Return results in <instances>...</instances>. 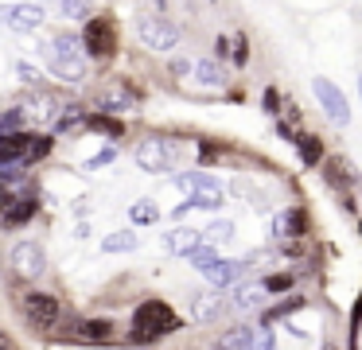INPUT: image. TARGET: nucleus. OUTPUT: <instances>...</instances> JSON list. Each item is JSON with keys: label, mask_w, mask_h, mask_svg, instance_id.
<instances>
[{"label": "nucleus", "mask_w": 362, "mask_h": 350, "mask_svg": "<svg viewBox=\"0 0 362 350\" xmlns=\"http://www.w3.org/2000/svg\"><path fill=\"white\" fill-rule=\"evenodd\" d=\"M129 105H133V90L125 82H110L98 93V109L102 113H117V109H129Z\"/></svg>", "instance_id": "11"}, {"label": "nucleus", "mask_w": 362, "mask_h": 350, "mask_svg": "<svg viewBox=\"0 0 362 350\" xmlns=\"http://www.w3.org/2000/svg\"><path fill=\"white\" fill-rule=\"evenodd\" d=\"M63 16H90V4H78V0H66Z\"/></svg>", "instance_id": "35"}, {"label": "nucleus", "mask_w": 362, "mask_h": 350, "mask_svg": "<svg viewBox=\"0 0 362 350\" xmlns=\"http://www.w3.org/2000/svg\"><path fill=\"white\" fill-rule=\"evenodd\" d=\"M230 233H234V226H230V222H214L211 230L203 233V241H211V245H218V241H230Z\"/></svg>", "instance_id": "30"}, {"label": "nucleus", "mask_w": 362, "mask_h": 350, "mask_svg": "<svg viewBox=\"0 0 362 350\" xmlns=\"http://www.w3.org/2000/svg\"><path fill=\"white\" fill-rule=\"evenodd\" d=\"M12 202H16V199H12V191H8V187H0V214H8Z\"/></svg>", "instance_id": "37"}, {"label": "nucleus", "mask_w": 362, "mask_h": 350, "mask_svg": "<svg viewBox=\"0 0 362 350\" xmlns=\"http://www.w3.org/2000/svg\"><path fill=\"white\" fill-rule=\"evenodd\" d=\"M0 23H8L16 31H35L43 23V8L40 4H4L0 8Z\"/></svg>", "instance_id": "10"}, {"label": "nucleus", "mask_w": 362, "mask_h": 350, "mask_svg": "<svg viewBox=\"0 0 362 350\" xmlns=\"http://www.w3.org/2000/svg\"><path fill=\"white\" fill-rule=\"evenodd\" d=\"M296 308H300V300H296V296H288V300H284L281 308H273L265 319H281V315H288V311H296Z\"/></svg>", "instance_id": "32"}, {"label": "nucleus", "mask_w": 362, "mask_h": 350, "mask_svg": "<svg viewBox=\"0 0 362 350\" xmlns=\"http://www.w3.org/2000/svg\"><path fill=\"white\" fill-rule=\"evenodd\" d=\"M136 35L148 51H172L180 43V23L168 20V16H156V12H144L136 20Z\"/></svg>", "instance_id": "4"}, {"label": "nucleus", "mask_w": 362, "mask_h": 350, "mask_svg": "<svg viewBox=\"0 0 362 350\" xmlns=\"http://www.w3.org/2000/svg\"><path fill=\"white\" fill-rule=\"evenodd\" d=\"M164 245H168V253H175V257H191L199 245H203V233L180 226V230H172V233L164 238Z\"/></svg>", "instance_id": "12"}, {"label": "nucleus", "mask_w": 362, "mask_h": 350, "mask_svg": "<svg viewBox=\"0 0 362 350\" xmlns=\"http://www.w3.org/2000/svg\"><path fill=\"white\" fill-rule=\"evenodd\" d=\"M180 327V315L168 308L164 300H144L141 308L133 311V339L136 342H152L160 334H172Z\"/></svg>", "instance_id": "2"}, {"label": "nucleus", "mask_w": 362, "mask_h": 350, "mask_svg": "<svg viewBox=\"0 0 362 350\" xmlns=\"http://www.w3.org/2000/svg\"><path fill=\"white\" fill-rule=\"evenodd\" d=\"M82 124H86V113H82L78 105H71V109H63V117L55 121V129L59 132H78Z\"/></svg>", "instance_id": "25"}, {"label": "nucleus", "mask_w": 362, "mask_h": 350, "mask_svg": "<svg viewBox=\"0 0 362 350\" xmlns=\"http://www.w3.org/2000/svg\"><path fill=\"white\" fill-rule=\"evenodd\" d=\"M312 93H315V101H320V109L327 113L331 124H339V129H346V124H351V105H346L343 90H339L335 82H327V78H315V82H312Z\"/></svg>", "instance_id": "6"}, {"label": "nucleus", "mask_w": 362, "mask_h": 350, "mask_svg": "<svg viewBox=\"0 0 362 350\" xmlns=\"http://www.w3.org/2000/svg\"><path fill=\"white\" fill-rule=\"evenodd\" d=\"M12 269L20 276H40L47 269V257H43V249L35 241H16V249H12Z\"/></svg>", "instance_id": "9"}, {"label": "nucleus", "mask_w": 362, "mask_h": 350, "mask_svg": "<svg viewBox=\"0 0 362 350\" xmlns=\"http://www.w3.org/2000/svg\"><path fill=\"white\" fill-rule=\"evenodd\" d=\"M245 59H250V51H245V35L234 39V62L238 66H245Z\"/></svg>", "instance_id": "34"}, {"label": "nucleus", "mask_w": 362, "mask_h": 350, "mask_svg": "<svg viewBox=\"0 0 362 350\" xmlns=\"http://www.w3.org/2000/svg\"><path fill=\"white\" fill-rule=\"evenodd\" d=\"M250 350H276V331H269V327H261V331H253V342Z\"/></svg>", "instance_id": "29"}, {"label": "nucleus", "mask_w": 362, "mask_h": 350, "mask_svg": "<svg viewBox=\"0 0 362 350\" xmlns=\"http://www.w3.org/2000/svg\"><path fill=\"white\" fill-rule=\"evenodd\" d=\"M214 261H218V253H214V245H199L195 253H191V264H195L199 272H203V269H211Z\"/></svg>", "instance_id": "28"}, {"label": "nucleus", "mask_w": 362, "mask_h": 350, "mask_svg": "<svg viewBox=\"0 0 362 350\" xmlns=\"http://www.w3.org/2000/svg\"><path fill=\"white\" fill-rule=\"evenodd\" d=\"M51 152V136H32L28 140V152H24V163H35Z\"/></svg>", "instance_id": "26"}, {"label": "nucleus", "mask_w": 362, "mask_h": 350, "mask_svg": "<svg viewBox=\"0 0 362 350\" xmlns=\"http://www.w3.org/2000/svg\"><path fill=\"white\" fill-rule=\"evenodd\" d=\"M218 311H222V300H218V296H195V308H191V315H195V319H214V315H218Z\"/></svg>", "instance_id": "24"}, {"label": "nucleus", "mask_w": 362, "mask_h": 350, "mask_svg": "<svg viewBox=\"0 0 362 350\" xmlns=\"http://www.w3.org/2000/svg\"><path fill=\"white\" fill-rule=\"evenodd\" d=\"M265 284H245V288H238V296H234V308L238 311H253V308H261L265 303Z\"/></svg>", "instance_id": "15"}, {"label": "nucleus", "mask_w": 362, "mask_h": 350, "mask_svg": "<svg viewBox=\"0 0 362 350\" xmlns=\"http://www.w3.org/2000/svg\"><path fill=\"white\" fill-rule=\"evenodd\" d=\"M86 124H90L94 132H105V136H121V132H125V124H121L117 117H105V113L86 117Z\"/></svg>", "instance_id": "21"}, {"label": "nucleus", "mask_w": 362, "mask_h": 350, "mask_svg": "<svg viewBox=\"0 0 362 350\" xmlns=\"http://www.w3.org/2000/svg\"><path fill=\"white\" fill-rule=\"evenodd\" d=\"M110 334H113L110 319H86V323H78V339L82 342H105Z\"/></svg>", "instance_id": "16"}, {"label": "nucleus", "mask_w": 362, "mask_h": 350, "mask_svg": "<svg viewBox=\"0 0 362 350\" xmlns=\"http://www.w3.org/2000/svg\"><path fill=\"white\" fill-rule=\"evenodd\" d=\"M358 327H362V296L354 300V308H351V334L358 331Z\"/></svg>", "instance_id": "36"}, {"label": "nucleus", "mask_w": 362, "mask_h": 350, "mask_svg": "<svg viewBox=\"0 0 362 350\" xmlns=\"http://www.w3.org/2000/svg\"><path fill=\"white\" fill-rule=\"evenodd\" d=\"M358 98H362V78H358Z\"/></svg>", "instance_id": "42"}, {"label": "nucleus", "mask_w": 362, "mask_h": 350, "mask_svg": "<svg viewBox=\"0 0 362 350\" xmlns=\"http://www.w3.org/2000/svg\"><path fill=\"white\" fill-rule=\"evenodd\" d=\"M32 214H35V199H16V202H12V210L4 214V226H24Z\"/></svg>", "instance_id": "20"}, {"label": "nucleus", "mask_w": 362, "mask_h": 350, "mask_svg": "<svg viewBox=\"0 0 362 350\" xmlns=\"http://www.w3.org/2000/svg\"><path fill=\"white\" fill-rule=\"evenodd\" d=\"M82 47H86V54H94V59H110V54L117 51V28H113L110 16H90L86 31H82Z\"/></svg>", "instance_id": "5"}, {"label": "nucleus", "mask_w": 362, "mask_h": 350, "mask_svg": "<svg viewBox=\"0 0 362 350\" xmlns=\"http://www.w3.org/2000/svg\"><path fill=\"white\" fill-rule=\"evenodd\" d=\"M43 59H47V66L55 70L63 82H82V78H86L82 43H78V35H71V31H59L55 39H47V43H43Z\"/></svg>", "instance_id": "1"}, {"label": "nucleus", "mask_w": 362, "mask_h": 350, "mask_svg": "<svg viewBox=\"0 0 362 350\" xmlns=\"http://www.w3.org/2000/svg\"><path fill=\"white\" fill-rule=\"evenodd\" d=\"M175 187L187 194V202L195 210H218L222 206V183L214 175L203 171H187V175H175Z\"/></svg>", "instance_id": "3"}, {"label": "nucleus", "mask_w": 362, "mask_h": 350, "mask_svg": "<svg viewBox=\"0 0 362 350\" xmlns=\"http://www.w3.org/2000/svg\"><path fill=\"white\" fill-rule=\"evenodd\" d=\"M242 269H245L242 261H222V257H218V261H214L211 269H203V276L211 280L214 288H226V284H234V280L242 276Z\"/></svg>", "instance_id": "14"}, {"label": "nucleus", "mask_w": 362, "mask_h": 350, "mask_svg": "<svg viewBox=\"0 0 362 350\" xmlns=\"http://www.w3.org/2000/svg\"><path fill=\"white\" fill-rule=\"evenodd\" d=\"M129 218H133L136 226H152V222H156V218H160V206H156V202H152V199H141V202H136L133 210H129Z\"/></svg>", "instance_id": "23"}, {"label": "nucleus", "mask_w": 362, "mask_h": 350, "mask_svg": "<svg viewBox=\"0 0 362 350\" xmlns=\"http://www.w3.org/2000/svg\"><path fill=\"white\" fill-rule=\"evenodd\" d=\"M105 253H133L136 249V233L133 230H121V233H110V238L102 241Z\"/></svg>", "instance_id": "19"}, {"label": "nucleus", "mask_w": 362, "mask_h": 350, "mask_svg": "<svg viewBox=\"0 0 362 350\" xmlns=\"http://www.w3.org/2000/svg\"><path fill=\"white\" fill-rule=\"evenodd\" d=\"M296 148H300V160H304V168H315V163H320L323 148H320V140H315V136H296Z\"/></svg>", "instance_id": "22"}, {"label": "nucleus", "mask_w": 362, "mask_h": 350, "mask_svg": "<svg viewBox=\"0 0 362 350\" xmlns=\"http://www.w3.org/2000/svg\"><path fill=\"white\" fill-rule=\"evenodd\" d=\"M20 78H24V82H32V86L40 82V74H35V70L28 66V62H20Z\"/></svg>", "instance_id": "38"}, {"label": "nucleus", "mask_w": 362, "mask_h": 350, "mask_svg": "<svg viewBox=\"0 0 362 350\" xmlns=\"http://www.w3.org/2000/svg\"><path fill=\"white\" fill-rule=\"evenodd\" d=\"M195 78L203 86H222L226 82V70H222L214 59H203V62H195Z\"/></svg>", "instance_id": "18"}, {"label": "nucleus", "mask_w": 362, "mask_h": 350, "mask_svg": "<svg viewBox=\"0 0 362 350\" xmlns=\"http://www.w3.org/2000/svg\"><path fill=\"white\" fill-rule=\"evenodd\" d=\"M20 168H0V187H12V183H20Z\"/></svg>", "instance_id": "33"}, {"label": "nucleus", "mask_w": 362, "mask_h": 350, "mask_svg": "<svg viewBox=\"0 0 362 350\" xmlns=\"http://www.w3.org/2000/svg\"><path fill=\"white\" fill-rule=\"evenodd\" d=\"M261 101H265V113H276V90H265Z\"/></svg>", "instance_id": "39"}, {"label": "nucleus", "mask_w": 362, "mask_h": 350, "mask_svg": "<svg viewBox=\"0 0 362 350\" xmlns=\"http://www.w3.org/2000/svg\"><path fill=\"white\" fill-rule=\"evenodd\" d=\"M253 342V327H230L218 339V350H250Z\"/></svg>", "instance_id": "17"}, {"label": "nucleus", "mask_w": 362, "mask_h": 350, "mask_svg": "<svg viewBox=\"0 0 362 350\" xmlns=\"http://www.w3.org/2000/svg\"><path fill=\"white\" fill-rule=\"evenodd\" d=\"M113 160V152H98L94 160H90V168H98V163H110Z\"/></svg>", "instance_id": "40"}, {"label": "nucleus", "mask_w": 362, "mask_h": 350, "mask_svg": "<svg viewBox=\"0 0 362 350\" xmlns=\"http://www.w3.org/2000/svg\"><path fill=\"white\" fill-rule=\"evenodd\" d=\"M288 284H292V276H288V272H281V276H269L265 280V292H284Z\"/></svg>", "instance_id": "31"}, {"label": "nucleus", "mask_w": 362, "mask_h": 350, "mask_svg": "<svg viewBox=\"0 0 362 350\" xmlns=\"http://www.w3.org/2000/svg\"><path fill=\"white\" fill-rule=\"evenodd\" d=\"M24 315L32 327H40V331H47V327L59 323V300L47 292H28L24 296Z\"/></svg>", "instance_id": "8"}, {"label": "nucleus", "mask_w": 362, "mask_h": 350, "mask_svg": "<svg viewBox=\"0 0 362 350\" xmlns=\"http://www.w3.org/2000/svg\"><path fill=\"white\" fill-rule=\"evenodd\" d=\"M300 230H304L300 210H281V214L273 218V238L281 241V245H292V238H300Z\"/></svg>", "instance_id": "13"}, {"label": "nucleus", "mask_w": 362, "mask_h": 350, "mask_svg": "<svg viewBox=\"0 0 362 350\" xmlns=\"http://www.w3.org/2000/svg\"><path fill=\"white\" fill-rule=\"evenodd\" d=\"M4 346H8V342H4V331H0V350H4Z\"/></svg>", "instance_id": "41"}, {"label": "nucleus", "mask_w": 362, "mask_h": 350, "mask_svg": "<svg viewBox=\"0 0 362 350\" xmlns=\"http://www.w3.org/2000/svg\"><path fill=\"white\" fill-rule=\"evenodd\" d=\"M136 163L144 171H172L175 168V144L164 136H144L136 144Z\"/></svg>", "instance_id": "7"}, {"label": "nucleus", "mask_w": 362, "mask_h": 350, "mask_svg": "<svg viewBox=\"0 0 362 350\" xmlns=\"http://www.w3.org/2000/svg\"><path fill=\"white\" fill-rule=\"evenodd\" d=\"M20 124H24V113H20V109H8V113H0V136H16Z\"/></svg>", "instance_id": "27"}]
</instances>
